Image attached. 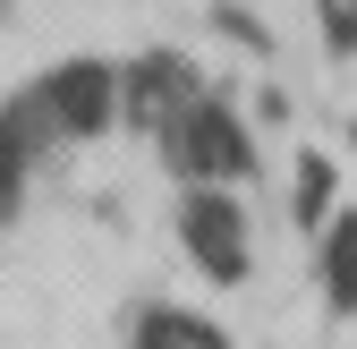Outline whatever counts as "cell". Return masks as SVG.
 I'll return each mask as SVG.
<instances>
[{"mask_svg": "<svg viewBox=\"0 0 357 349\" xmlns=\"http://www.w3.org/2000/svg\"><path fill=\"white\" fill-rule=\"evenodd\" d=\"M9 111L26 119L34 145H85V137H102V128L119 119V68H102V60H60V68H43Z\"/></svg>", "mask_w": 357, "mask_h": 349, "instance_id": "1", "label": "cell"}, {"mask_svg": "<svg viewBox=\"0 0 357 349\" xmlns=\"http://www.w3.org/2000/svg\"><path fill=\"white\" fill-rule=\"evenodd\" d=\"M162 154H170V170H178V179H196V188H221V179H247V162H255V137L238 128V111H230V103L196 94L188 111H178V119L162 128Z\"/></svg>", "mask_w": 357, "mask_h": 349, "instance_id": "2", "label": "cell"}, {"mask_svg": "<svg viewBox=\"0 0 357 349\" xmlns=\"http://www.w3.org/2000/svg\"><path fill=\"white\" fill-rule=\"evenodd\" d=\"M178 247H188V265L204 281H238L247 273V213H238V196L188 188V205H178Z\"/></svg>", "mask_w": 357, "mask_h": 349, "instance_id": "3", "label": "cell"}, {"mask_svg": "<svg viewBox=\"0 0 357 349\" xmlns=\"http://www.w3.org/2000/svg\"><path fill=\"white\" fill-rule=\"evenodd\" d=\"M188 103H196V68H188V60H162V52H153V60H137V68H119V111L170 128Z\"/></svg>", "mask_w": 357, "mask_h": 349, "instance_id": "4", "label": "cell"}, {"mask_svg": "<svg viewBox=\"0 0 357 349\" xmlns=\"http://www.w3.org/2000/svg\"><path fill=\"white\" fill-rule=\"evenodd\" d=\"M324 290H332L340 315L357 307V213H340V222L324 230Z\"/></svg>", "mask_w": 357, "mask_h": 349, "instance_id": "5", "label": "cell"}, {"mask_svg": "<svg viewBox=\"0 0 357 349\" xmlns=\"http://www.w3.org/2000/svg\"><path fill=\"white\" fill-rule=\"evenodd\" d=\"M324 213H332V162L306 154V170H298V222H324Z\"/></svg>", "mask_w": 357, "mask_h": 349, "instance_id": "6", "label": "cell"}]
</instances>
